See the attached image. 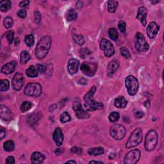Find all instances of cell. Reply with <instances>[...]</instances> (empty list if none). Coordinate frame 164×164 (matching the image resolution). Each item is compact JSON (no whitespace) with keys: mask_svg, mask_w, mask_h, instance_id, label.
Returning a JSON list of instances; mask_svg holds the SVG:
<instances>
[{"mask_svg":"<svg viewBox=\"0 0 164 164\" xmlns=\"http://www.w3.org/2000/svg\"><path fill=\"white\" fill-rule=\"evenodd\" d=\"M51 46V38L49 35L44 36L36 46L35 55L39 59H43L46 57Z\"/></svg>","mask_w":164,"mask_h":164,"instance_id":"obj_1","label":"cell"},{"mask_svg":"<svg viewBox=\"0 0 164 164\" xmlns=\"http://www.w3.org/2000/svg\"><path fill=\"white\" fill-rule=\"evenodd\" d=\"M158 144V134L155 130H150L145 138L144 146L146 150L151 151L154 150Z\"/></svg>","mask_w":164,"mask_h":164,"instance_id":"obj_2","label":"cell"},{"mask_svg":"<svg viewBox=\"0 0 164 164\" xmlns=\"http://www.w3.org/2000/svg\"><path fill=\"white\" fill-rule=\"evenodd\" d=\"M142 140V132L140 128H136L130 135L126 144L127 148H132L138 146Z\"/></svg>","mask_w":164,"mask_h":164,"instance_id":"obj_3","label":"cell"},{"mask_svg":"<svg viewBox=\"0 0 164 164\" xmlns=\"http://www.w3.org/2000/svg\"><path fill=\"white\" fill-rule=\"evenodd\" d=\"M126 89L130 96H134L139 91V84L137 78L133 76H128L125 80Z\"/></svg>","mask_w":164,"mask_h":164,"instance_id":"obj_4","label":"cell"},{"mask_svg":"<svg viewBox=\"0 0 164 164\" xmlns=\"http://www.w3.org/2000/svg\"><path fill=\"white\" fill-rule=\"evenodd\" d=\"M135 46L136 50L139 52H146L150 48V46L146 39L141 33H137L135 40Z\"/></svg>","mask_w":164,"mask_h":164,"instance_id":"obj_5","label":"cell"},{"mask_svg":"<svg viewBox=\"0 0 164 164\" xmlns=\"http://www.w3.org/2000/svg\"><path fill=\"white\" fill-rule=\"evenodd\" d=\"M42 87L38 83H30L24 88V94L31 97H39L42 94Z\"/></svg>","mask_w":164,"mask_h":164,"instance_id":"obj_6","label":"cell"},{"mask_svg":"<svg viewBox=\"0 0 164 164\" xmlns=\"http://www.w3.org/2000/svg\"><path fill=\"white\" fill-rule=\"evenodd\" d=\"M126 129L122 125L115 124L111 126L110 129V135L117 140H122L126 135Z\"/></svg>","mask_w":164,"mask_h":164,"instance_id":"obj_7","label":"cell"},{"mask_svg":"<svg viewBox=\"0 0 164 164\" xmlns=\"http://www.w3.org/2000/svg\"><path fill=\"white\" fill-rule=\"evenodd\" d=\"M101 50L104 51V54L106 57H110L115 53V50L113 44L110 41L106 39H102L100 42Z\"/></svg>","mask_w":164,"mask_h":164,"instance_id":"obj_8","label":"cell"},{"mask_svg":"<svg viewBox=\"0 0 164 164\" xmlns=\"http://www.w3.org/2000/svg\"><path fill=\"white\" fill-rule=\"evenodd\" d=\"M98 65L95 63L84 62L81 65V70L85 75L92 77L95 74Z\"/></svg>","mask_w":164,"mask_h":164,"instance_id":"obj_9","label":"cell"},{"mask_svg":"<svg viewBox=\"0 0 164 164\" xmlns=\"http://www.w3.org/2000/svg\"><path fill=\"white\" fill-rule=\"evenodd\" d=\"M140 157V151L139 150H134L129 151L124 157V163L125 164H135Z\"/></svg>","mask_w":164,"mask_h":164,"instance_id":"obj_10","label":"cell"},{"mask_svg":"<svg viewBox=\"0 0 164 164\" xmlns=\"http://www.w3.org/2000/svg\"><path fill=\"white\" fill-rule=\"evenodd\" d=\"M24 83V78L23 74L20 73H17L14 76L12 81V87L15 91H19L23 87Z\"/></svg>","mask_w":164,"mask_h":164,"instance_id":"obj_11","label":"cell"},{"mask_svg":"<svg viewBox=\"0 0 164 164\" xmlns=\"http://www.w3.org/2000/svg\"><path fill=\"white\" fill-rule=\"evenodd\" d=\"M73 109L76 112V117L80 119H88L90 117V115L88 114L87 111L83 109L82 106L80 101H74L73 103Z\"/></svg>","mask_w":164,"mask_h":164,"instance_id":"obj_12","label":"cell"},{"mask_svg":"<svg viewBox=\"0 0 164 164\" xmlns=\"http://www.w3.org/2000/svg\"><path fill=\"white\" fill-rule=\"evenodd\" d=\"M0 117L4 121H10L13 118V114L8 107L1 105L0 106Z\"/></svg>","mask_w":164,"mask_h":164,"instance_id":"obj_13","label":"cell"},{"mask_svg":"<svg viewBox=\"0 0 164 164\" xmlns=\"http://www.w3.org/2000/svg\"><path fill=\"white\" fill-rule=\"evenodd\" d=\"M160 29L159 26L155 22H151L147 28V34L151 39H153L157 35Z\"/></svg>","mask_w":164,"mask_h":164,"instance_id":"obj_14","label":"cell"},{"mask_svg":"<svg viewBox=\"0 0 164 164\" xmlns=\"http://www.w3.org/2000/svg\"><path fill=\"white\" fill-rule=\"evenodd\" d=\"M85 106L87 110L93 111L97 110L103 109V104L100 102L96 101L93 99L91 101H90L85 103Z\"/></svg>","mask_w":164,"mask_h":164,"instance_id":"obj_15","label":"cell"},{"mask_svg":"<svg viewBox=\"0 0 164 164\" xmlns=\"http://www.w3.org/2000/svg\"><path fill=\"white\" fill-rule=\"evenodd\" d=\"M53 140L58 146H60L64 142V134L61 128H57L53 133Z\"/></svg>","mask_w":164,"mask_h":164,"instance_id":"obj_16","label":"cell"},{"mask_svg":"<svg viewBox=\"0 0 164 164\" xmlns=\"http://www.w3.org/2000/svg\"><path fill=\"white\" fill-rule=\"evenodd\" d=\"M147 14V9L146 8H145L144 6L139 7L137 15V19L141 22V23L142 24L144 27H145L147 24V21H146Z\"/></svg>","mask_w":164,"mask_h":164,"instance_id":"obj_17","label":"cell"},{"mask_svg":"<svg viewBox=\"0 0 164 164\" xmlns=\"http://www.w3.org/2000/svg\"><path fill=\"white\" fill-rule=\"evenodd\" d=\"M80 65V62L75 58H70L68 64V72L70 74H74L78 72V67Z\"/></svg>","mask_w":164,"mask_h":164,"instance_id":"obj_18","label":"cell"},{"mask_svg":"<svg viewBox=\"0 0 164 164\" xmlns=\"http://www.w3.org/2000/svg\"><path fill=\"white\" fill-rule=\"evenodd\" d=\"M17 67V62L15 61H12L10 62L7 63V64L3 65L1 69V72L5 74H9L13 73Z\"/></svg>","mask_w":164,"mask_h":164,"instance_id":"obj_19","label":"cell"},{"mask_svg":"<svg viewBox=\"0 0 164 164\" xmlns=\"http://www.w3.org/2000/svg\"><path fill=\"white\" fill-rule=\"evenodd\" d=\"M119 67V61L117 60H114L111 61L107 68V74L108 76H111L113 74L116 72V70L118 69Z\"/></svg>","mask_w":164,"mask_h":164,"instance_id":"obj_20","label":"cell"},{"mask_svg":"<svg viewBox=\"0 0 164 164\" xmlns=\"http://www.w3.org/2000/svg\"><path fill=\"white\" fill-rule=\"evenodd\" d=\"M45 156L40 152H34L32 155L31 156V161L33 164H39L42 163Z\"/></svg>","mask_w":164,"mask_h":164,"instance_id":"obj_21","label":"cell"},{"mask_svg":"<svg viewBox=\"0 0 164 164\" xmlns=\"http://www.w3.org/2000/svg\"><path fill=\"white\" fill-rule=\"evenodd\" d=\"M128 104V101L124 97L119 96L114 100V105L119 109H124Z\"/></svg>","mask_w":164,"mask_h":164,"instance_id":"obj_22","label":"cell"},{"mask_svg":"<svg viewBox=\"0 0 164 164\" xmlns=\"http://www.w3.org/2000/svg\"><path fill=\"white\" fill-rule=\"evenodd\" d=\"M12 7V2L10 0H3L0 1V10L3 12H6Z\"/></svg>","mask_w":164,"mask_h":164,"instance_id":"obj_23","label":"cell"},{"mask_svg":"<svg viewBox=\"0 0 164 164\" xmlns=\"http://www.w3.org/2000/svg\"><path fill=\"white\" fill-rule=\"evenodd\" d=\"M78 17V13L74 9H69L65 14V18L68 21H73Z\"/></svg>","mask_w":164,"mask_h":164,"instance_id":"obj_24","label":"cell"},{"mask_svg":"<svg viewBox=\"0 0 164 164\" xmlns=\"http://www.w3.org/2000/svg\"><path fill=\"white\" fill-rule=\"evenodd\" d=\"M38 70L35 66L31 65L29 67V68L26 70V74L29 78H36L38 76Z\"/></svg>","mask_w":164,"mask_h":164,"instance_id":"obj_25","label":"cell"},{"mask_svg":"<svg viewBox=\"0 0 164 164\" xmlns=\"http://www.w3.org/2000/svg\"><path fill=\"white\" fill-rule=\"evenodd\" d=\"M108 11L110 13H114L118 7V2L114 0H110L107 3Z\"/></svg>","mask_w":164,"mask_h":164,"instance_id":"obj_26","label":"cell"},{"mask_svg":"<svg viewBox=\"0 0 164 164\" xmlns=\"http://www.w3.org/2000/svg\"><path fill=\"white\" fill-rule=\"evenodd\" d=\"M88 152L90 155L98 156L100 155H103L104 152H105V151H104V149L103 147H98L91 148L90 150L88 151Z\"/></svg>","mask_w":164,"mask_h":164,"instance_id":"obj_27","label":"cell"},{"mask_svg":"<svg viewBox=\"0 0 164 164\" xmlns=\"http://www.w3.org/2000/svg\"><path fill=\"white\" fill-rule=\"evenodd\" d=\"M96 91V87L94 86L92 87L91 90L85 95L84 101L85 103H87L88 101H91L92 99H93V96H94Z\"/></svg>","mask_w":164,"mask_h":164,"instance_id":"obj_28","label":"cell"},{"mask_svg":"<svg viewBox=\"0 0 164 164\" xmlns=\"http://www.w3.org/2000/svg\"><path fill=\"white\" fill-rule=\"evenodd\" d=\"M31 57L27 51H23L20 55V62L22 64H25L29 60Z\"/></svg>","mask_w":164,"mask_h":164,"instance_id":"obj_29","label":"cell"},{"mask_svg":"<svg viewBox=\"0 0 164 164\" xmlns=\"http://www.w3.org/2000/svg\"><path fill=\"white\" fill-rule=\"evenodd\" d=\"M3 147L6 151H12L15 147L14 142L12 140H7L3 144Z\"/></svg>","mask_w":164,"mask_h":164,"instance_id":"obj_30","label":"cell"},{"mask_svg":"<svg viewBox=\"0 0 164 164\" xmlns=\"http://www.w3.org/2000/svg\"><path fill=\"white\" fill-rule=\"evenodd\" d=\"M9 87H10V83L9 80L4 79L0 81V91L1 92L6 91L7 90H9Z\"/></svg>","mask_w":164,"mask_h":164,"instance_id":"obj_31","label":"cell"},{"mask_svg":"<svg viewBox=\"0 0 164 164\" xmlns=\"http://www.w3.org/2000/svg\"><path fill=\"white\" fill-rule=\"evenodd\" d=\"M70 119H71V117H70L69 114L68 112V111H64V112H63L60 117V121L62 123H65V122H69L70 121Z\"/></svg>","mask_w":164,"mask_h":164,"instance_id":"obj_32","label":"cell"},{"mask_svg":"<svg viewBox=\"0 0 164 164\" xmlns=\"http://www.w3.org/2000/svg\"><path fill=\"white\" fill-rule=\"evenodd\" d=\"M109 35L111 40H117L118 39V32L117 29L114 28H111L109 29Z\"/></svg>","mask_w":164,"mask_h":164,"instance_id":"obj_33","label":"cell"},{"mask_svg":"<svg viewBox=\"0 0 164 164\" xmlns=\"http://www.w3.org/2000/svg\"><path fill=\"white\" fill-rule=\"evenodd\" d=\"M32 106V104L30 102L24 101L21 105V110L23 111V112H25V111H27L29 109H31Z\"/></svg>","mask_w":164,"mask_h":164,"instance_id":"obj_34","label":"cell"},{"mask_svg":"<svg viewBox=\"0 0 164 164\" xmlns=\"http://www.w3.org/2000/svg\"><path fill=\"white\" fill-rule=\"evenodd\" d=\"M13 23H14L13 19L10 17H6L4 19V21H3V24H4V27L7 29L10 28L12 27Z\"/></svg>","mask_w":164,"mask_h":164,"instance_id":"obj_35","label":"cell"},{"mask_svg":"<svg viewBox=\"0 0 164 164\" xmlns=\"http://www.w3.org/2000/svg\"><path fill=\"white\" fill-rule=\"evenodd\" d=\"M25 43L27 44V45L29 47H31L34 44V37L33 35H28L25 37L24 39Z\"/></svg>","mask_w":164,"mask_h":164,"instance_id":"obj_36","label":"cell"},{"mask_svg":"<svg viewBox=\"0 0 164 164\" xmlns=\"http://www.w3.org/2000/svg\"><path fill=\"white\" fill-rule=\"evenodd\" d=\"M109 120L111 122H117L119 118H120V115H119V112L117 111H114V112H111L110 115H109Z\"/></svg>","mask_w":164,"mask_h":164,"instance_id":"obj_37","label":"cell"},{"mask_svg":"<svg viewBox=\"0 0 164 164\" xmlns=\"http://www.w3.org/2000/svg\"><path fill=\"white\" fill-rule=\"evenodd\" d=\"M73 39H74V40L75 41V42L77 43L78 45H80V46H82L85 42L83 37L81 35H74Z\"/></svg>","mask_w":164,"mask_h":164,"instance_id":"obj_38","label":"cell"},{"mask_svg":"<svg viewBox=\"0 0 164 164\" xmlns=\"http://www.w3.org/2000/svg\"><path fill=\"white\" fill-rule=\"evenodd\" d=\"M120 51L121 54L123 57H124L126 59L131 58V54H130L128 50L126 49V47H121L120 49Z\"/></svg>","mask_w":164,"mask_h":164,"instance_id":"obj_39","label":"cell"},{"mask_svg":"<svg viewBox=\"0 0 164 164\" xmlns=\"http://www.w3.org/2000/svg\"><path fill=\"white\" fill-rule=\"evenodd\" d=\"M6 37L7 40L9 41V43L11 44L12 42V41L14 40V32L13 30H11V31H9L6 33Z\"/></svg>","mask_w":164,"mask_h":164,"instance_id":"obj_40","label":"cell"},{"mask_svg":"<svg viewBox=\"0 0 164 164\" xmlns=\"http://www.w3.org/2000/svg\"><path fill=\"white\" fill-rule=\"evenodd\" d=\"M118 27H119V30H120L122 33H124L126 32V25L125 22H124L123 21H119V23L118 24Z\"/></svg>","mask_w":164,"mask_h":164,"instance_id":"obj_41","label":"cell"},{"mask_svg":"<svg viewBox=\"0 0 164 164\" xmlns=\"http://www.w3.org/2000/svg\"><path fill=\"white\" fill-rule=\"evenodd\" d=\"M39 118L37 117V115L35 114H33L31 116H29V117L28 118V122L29 124H34V123L37 122V120H38Z\"/></svg>","mask_w":164,"mask_h":164,"instance_id":"obj_42","label":"cell"},{"mask_svg":"<svg viewBox=\"0 0 164 164\" xmlns=\"http://www.w3.org/2000/svg\"><path fill=\"white\" fill-rule=\"evenodd\" d=\"M36 68L38 70V71L39 73H40L41 74H43L46 72V68L44 65H42V64H37L36 65Z\"/></svg>","mask_w":164,"mask_h":164,"instance_id":"obj_43","label":"cell"},{"mask_svg":"<svg viewBox=\"0 0 164 164\" xmlns=\"http://www.w3.org/2000/svg\"><path fill=\"white\" fill-rule=\"evenodd\" d=\"M27 10L24 9H21L20 10H19L17 12V16L21 18H25L27 17Z\"/></svg>","mask_w":164,"mask_h":164,"instance_id":"obj_44","label":"cell"},{"mask_svg":"<svg viewBox=\"0 0 164 164\" xmlns=\"http://www.w3.org/2000/svg\"><path fill=\"white\" fill-rule=\"evenodd\" d=\"M34 17H35V20L36 23H39L41 21V18H42V17H41V14L39 11H35L34 12Z\"/></svg>","mask_w":164,"mask_h":164,"instance_id":"obj_45","label":"cell"},{"mask_svg":"<svg viewBox=\"0 0 164 164\" xmlns=\"http://www.w3.org/2000/svg\"><path fill=\"white\" fill-rule=\"evenodd\" d=\"M80 53L81 57L84 58L85 57V56L88 55L89 53H90V51H89L87 49H86V48H84V49H82L80 50Z\"/></svg>","mask_w":164,"mask_h":164,"instance_id":"obj_46","label":"cell"},{"mask_svg":"<svg viewBox=\"0 0 164 164\" xmlns=\"http://www.w3.org/2000/svg\"><path fill=\"white\" fill-rule=\"evenodd\" d=\"M71 152H74V153H77V154H81L83 150H82V149L80 147H76L74 146L73 147L71 148V150H70Z\"/></svg>","mask_w":164,"mask_h":164,"instance_id":"obj_47","label":"cell"},{"mask_svg":"<svg viewBox=\"0 0 164 164\" xmlns=\"http://www.w3.org/2000/svg\"><path fill=\"white\" fill-rule=\"evenodd\" d=\"M15 159L12 156H9L8 158H6V163H9V164H12V163H15Z\"/></svg>","mask_w":164,"mask_h":164,"instance_id":"obj_48","label":"cell"},{"mask_svg":"<svg viewBox=\"0 0 164 164\" xmlns=\"http://www.w3.org/2000/svg\"><path fill=\"white\" fill-rule=\"evenodd\" d=\"M29 3V1H21L19 5V6L24 8V7H27V6H28Z\"/></svg>","mask_w":164,"mask_h":164,"instance_id":"obj_49","label":"cell"},{"mask_svg":"<svg viewBox=\"0 0 164 164\" xmlns=\"http://www.w3.org/2000/svg\"><path fill=\"white\" fill-rule=\"evenodd\" d=\"M6 135V132L5 130L3 128H1L0 129V139H3Z\"/></svg>","mask_w":164,"mask_h":164,"instance_id":"obj_50","label":"cell"},{"mask_svg":"<svg viewBox=\"0 0 164 164\" xmlns=\"http://www.w3.org/2000/svg\"><path fill=\"white\" fill-rule=\"evenodd\" d=\"M144 115V114L142 112V111H138L135 113V117L137 119H140Z\"/></svg>","mask_w":164,"mask_h":164,"instance_id":"obj_51","label":"cell"},{"mask_svg":"<svg viewBox=\"0 0 164 164\" xmlns=\"http://www.w3.org/2000/svg\"><path fill=\"white\" fill-rule=\"evenodd\" d=\"M64 152V150H61V149H57V150L55 151V153L57 155H61Z\"/></svg>","mask_w":164,"mask_h":164,"instance_id":"obj_52","label":"cell"},{"mask_svg":"<svg viewBox=\"0 0 164 164\" xmlns=\"http://www.w3.org/2000/svg\"><path fill=\"white\" fill-rule=\"evenodd\" d=\"M144 105L146 106L147 108L150 107V101H146L144 103Z\"/></svg>","mask_w":164,"mask_h":164,"instance_id":"obj_53","label":"cell"},{"mask_svg":"<svg viewBox=\"0 0 164 164\" xmlns=\"http://www.w3.org/2000/svg\"><path fill=\"white\" fill-rule=\"evenodd\" d=\"M89 163H103L102 162H98V161H94V160H92V161L89 162Z\"/></svg>","mask_w":164,"mask_h":164,"instance_id":"obj_54","label":"cell"},{"mask_svg":"<svg viewBox=\"0 0 164 164\" xmlns=\"http://www.w3.org/2000/svg\"><path fill=\"white\" fill-rule=\"evenodd\" d=\"M19 43V39L17 38V39H16V40H15V45L17 46Z\"/></svg>","mask_w":164,"mask_h":164,"instance_id":"obj_55","label":"cell"},{"mask_svg":"<svg viewBox=\"0 0 164 164\" xmlns=\"http://www.w3.org/2000/svg\"><path fill=\"white\" fill-rule=\"evenodd\" d=\"M76 163V162L74 161V160H69V161H67L65 162V163Z\"/></svg>","mask_w":164,"mask_h":164,"instance_id":"obj_56","label":"cell"},{"mask_svg":"<svg viewBox=\"0 0 164 164\" xmlns=\"http://www.w3.org/2000/svg\"><path fill=\"white\" fill-rule=\"evenodd\" d=\"M152 3H153V4H155L156 3H158V1H151Z\"/></svg>","mask_w":164,"mask_h":164,"instance_id":"obj_57","label":"cell"}]
</instances>
